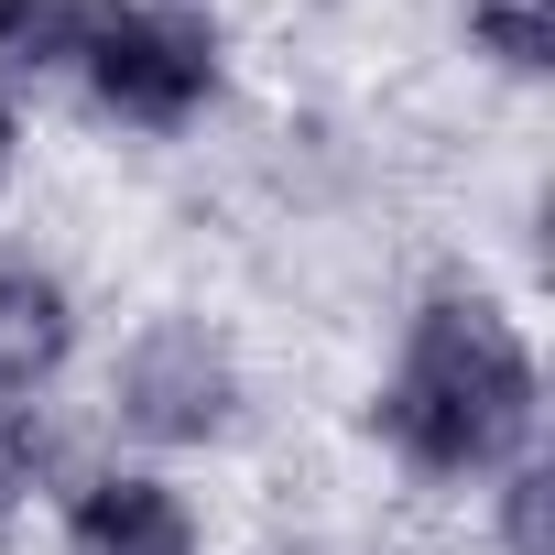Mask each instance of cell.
Returning <instances> with one entry per match:
<instances>
[{
  "label": "cell",
  "mask_w": 555,
  "mask_h": 555,
  "mask_svg": "<svg viewBox=\"0 0 555 555\" xmlns=\"http://www.w3.org/2000/svg\"><path fill=\"white\" fill-rule=\"evenodd\" d=\"M77 77H88V99L109 120L185 131L218 99V23L185 12V0H99L88 44H77Z\"/></svg>",
  "instance_id": "7a4b0ae2"
},
{
  "label": "cell",
  "mask_w": 555,
  "mask_h": 555,
  "mask_svg": "<svg viewBox=\"0 0 555 555\" xmlns=\"http://www.w3.org/2000/svg\"><path fill=\"white\" fill-rule=\"evenodd\" d=\"M371 414L425 479L501 468L533 436V349L490 295H425V317L403 327V360H392Z\"/></svg>",
  "instance_id": "6da1fadb"
},
{
  "label": "cell",
  "mask_w": 555,
  "mask_h": 555,
  "mask_svg": "<svg viewBox=\"0 0 555 555\" xmlns=\"http://www.w3.org/2000/svg\"><path fill=\"white\" fill-rule=\"evenodd\" d=\"M501 544L512 555H555V468H512L501 479Z\"/></svg>",
  "instance_id": "ba28073f"
},
{
  "label": "cell",
  "mask_w": 555,
  "mask_h": 555,
  "mask_svg": "<svg viewBox=\"0 0 555 555\" xmlns=\"http://www.w3.org/2000/svg\"><path fill=\"white\" fill-rule=\"evenodd\" d=\"M99 0H0V66H77Z\"/></svg>",
  "instance_id": "8992f818"
},
{
  "label": "cell",
  "mask_w": 555,
  "mask_h": 555,
  "mask_svg": "<svg viewBox=\"0 0 555 555\" xmlns=\"http://www.w3.org/2000/svg\"><path fill=\"white\" fill-rule=\"evenodd\" d=\"M66 349H77L66 284L34 272V261H0V403H34V392L66 371Z\"/></svg>",
  "instance_id": "5b68a950"
},
{
  "label": "cell",
  "mask_w": 555,
  "mask_h": 555,
  "mask_svg": "<svg viewBox=\"0 0 555 555\" xmlns=\"http://www.w3.org/2000/svg\"><path fill=\"white\" fill-rule=\"evenodd\" d=\"M468 34H479V55H501L512 77H544V66H555V0H468Z\"/></svg>",
  "instance_id": "52a82bcc"
},
{
  "label": "cell",
  "mask_w": 555,
  "mask_h": 555,
  "mask_svg": "<svg viewBox=\"0 0 555 555\" xmlns=\"http://www.w3.org/2000/svg\"><path fill=\"white\" fill-rule=\"evenodd\" d=\"M229 414H240V371L196 317H164V327L131 338V360H120V425L131 436L207 447V436H229Z\"/></svg>",
  "instance_id": "3957f363"
},
{
  "label": "cell",
  "mask_w": 555,
  "mask_h": 555,
  "mask_svg": "<svg viewBox=\"0 0 555 555\" xmlns=\"http://www.w3.org/2000/svg\"><path fill=\"white\" fill-rule=\"evenodd\" d=\"M23 479H34V436L0 425V533H12V512H23Z\"/></svg>",
  "instance_id": "9c48e42d"
},
{
  "label": "cell",
  "mask_w": 555,
  "mask_h": 555,
  "mask_svg": "<svg viewBox=\"0 0 555 555\" xmlns=\"http://www.w3.org/2000/svg\"><path fill=\"white\" fill-rule=\"evenodd\" d=\"M66 555H196V512L153 468H99L66 501Z\"/></svg>",
  "instance_id": "277c9868"
},
{
  "label": "cell",
  "mask_w": 555,
  "mask_h": 555,
  "mask_svg": "<svg viewBox=\"0 0 555 555\" xmlns=\"http://www.w3.org/2000/svg\"><path fill=\"white\" fill-rule=\"evenodd\" d=\"M12 142H23V120H12V99H0V153H12Z\"/></svg>",
  "instance_id": "30bf717a"
}]
</instances>
